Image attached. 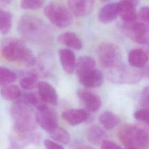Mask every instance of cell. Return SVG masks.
<instances>
[{"label":"cell","instance_id":"16","mask_svg":"<svg viewBox=\"0 0 149 149\" xmlns=\"http://www.w3.org/2000/svg\"><path fill=\"white\" fill-rule=\"evenodd\" d=\"M62 116L69 125L76 126L87 120L89 114L84 109H71L64 111Z\"/></svg>","mask_w":149,"mask_h":149},{"label":"cell","instance_id":"36","mask_svg":"<svg viewBox=\"0 0 149 149\" xmlns=\"http://www.w3.org/2000/svg\"><path fill=\"white\" fill-rule=\"evenodd\" d=\"M78 149H94L92 147H88V146H83L81 147H80Z\"/></svg>","mask_w":149,"mask_h":149},{"label":"cell","instance_id":"37","mask_svg":"<svg viewBox=\"0 0 149 149\" xmlns=\"http://www.w3.org/2000/svg\"><path fill=\"white\" fill-rule=\"evenodd\" d=\"M126 149H132V148H126Z\"/></svg>","mask_w":149,"mask_h":149},{"label":"cell","instance_id":"1","mask_svg":"<svg viewBox=\"0 0 149 149\" xmlns=\"http://www.w3.org/2000/svg\"><path fill=\"white\" fill-rule=\"evenodd\" d=\"M0 52L8 61L18 62L27 66L34 63L35 59L31 51L23 41L16 38H4L1 42Z\"/></svg>","mask_w":149,"mask_h":149},{"label":"cell","instance_id":"32","mask_svg":"<svg viewBox=\"0 0 149 149\" xmlns=\"http://www.w3.org/2000/svg\"><path fill=\"white\" fill-rule=\"evenodd\" d=\"M148 87L146 86L144 88L140 95V104L144 108H147L148 106Z\"/></svg>","mask_w":149,"mask_h":149},{"label":"cell","instance_id":"17","mask_svg":"<svg viewBox=\"0 0 149 149\" xmlns=\"http://www.w3.org/2000/svg\"><path fill=\"white\" fill-rule=\"evenodd\" d=\"M59 56L64 71L68 74L73 73L76 65V58L73 52L69 49L62 48L59 51Z\"/></svg>","mask_w":149,"mask_h":149},{"label":"cell","instance_id":"25","mask_svg":"<svg viewBox=\"0 0 149 149\" xmlns=\"http://www.w3.org/2000/svg\"><path fill=\"white\" fill-rule=\"evenodd\" d=\"M12 15L9 12L0 8V33L8 34L12 27Z\"/></svg>","mask_w":149,"mask_h":149},{"label":"cell","instance_id":"35","mask_svg":"<svg viewBox=\"0 0 149 149\" xmlns=\"http://www.w3.org/2000/svg\"><path fill=\"white\" fill-rule=\"evenodd\" d=\"M44 144L45 149H63L61 145L48 139L44 140Z\"/></svg>","mask_w":149,"mask_h":149},{"label":"cell","instance_id":"9","mask_svg":"<svg viewBox=\"0 0 149 149\" xmlns=\"http://www.w3.org/2000/svg\"><path fill=\"white\" fill-rule=\"evenodd\" d=\"M36 118L37 124L49 133L58 126V118L56 112L47 106L37 110L36 113Z\"/></svg>","mask_w":149,"mask_h":149},{"label":"cell","instance_id":"14","mask_svg":"<svg viewBox=\"0 0 149 149\" xmlns=\"http://www.w3.org/2000/svg\"><path fill=\"white\" fill-rule=\"evenodd\" d=\"M94 2L91 0H70L68 1L70 11L77 17L89 14L94 8Z\"/></svg>","mask_w":149,"mask_h":149},{"label":"cell","instance_id":"29","mask_svg":"<svg viewBox=\"0 0 149 149\" xmlns=\"http://www.w3.org/2000/svg\"><path fill=\"white\" fill-rule=\"evenodd\" d=\"M38 77L36 74L31 73L25 76L20 80L21 87L26 90H30L37 87Z\"/></svg>","mask_w":149,"mask_h":149},{"label":"cell","instance_id":"23","mask_svg":"<svg viewBox=\"0 0 149 149\" xmlns=\"http://www.w3.org/2000/svg\"><path fill=\"white\" fill-rule=\"evenodd\" d=\"M99 120L102 126L107 130L113 129L121 121L118 115L109 111H105L102 112L100 115Z\"/></svg>","mask_w":149,"mask_h":149},{"label":"cell","instance_id":"7","mask_svg":"<svg viewBox=\"0 0 149 149\" xmlns=\"http://www.w3.org/2000/svg\"><path fill=\"white\" fill-rule=\"evenodd\" d=\"M144 73L120 64L107 72L110 81L115 83H134L140 80Z\"/></svg>","mask_w":149,"mask_h":149},{"label":"cell","instance_id":"20","mask_svg":"<svg viewBox=\"0 0 149 149\" xmlns=\"http://www.w3.org/2000/svg\"><path fill=\"white\" fill-rule=\"evenodd\" d=\"M58 41L59 43L74 49L80 50L82 48V43L80 39L73 32L67 31L62 33L58 37Z\"/></svg>","mask_w":149,"mask_h":149},{"label":"cell","instance_id":"30","mask_svg":"<svg viewBox=\"0 0 149 149\" xmlns=\"http://www.w3.org/2000/svg\"><path fill=\"white\" fill-rule=\"evenodd\" d=\"M44 3V1L23 0L20 2V7L26 10H36L41 8Z\"/></svg>","mask_w":149,"mask_h":149},{"label":"cell","instance_id":"5","mask_svg":"<svg viewBox=\"0 0 149 149\" xmlns=\"http://www.w3.org/2000/svg\"><path fill=\"white\" fill-rule=\"evenodd\" d=\"M98 58L100 66L107 70L121 64L120 49L113 43L101 44L98 47Z\"/></svg>","mask_w":149,"mask_h":149},{"label":"cell","instance_id":"22","mask_svg":"<svg viewBox=\"0 0 149 149\" xmlns=\"http://www.w3.org/2000/svg\"><path fill=\"white\" fill-rule=\"evenodd\" d=\"M106 137L105 132L97 125H93L89 127L86 132V137L92 144H101L104 140H106Z\"/></svg>","mask_w":149,"mask_h":149},{"label":"cell","instance_id":"34","mask_svg":"<svg viewBox=\"0 0 149 149\" xmlns=\"http://www.w3.org/2000/svg\"><path fill=\"white\" fill-rule=\"evenodd\" d=\"M148 7L147 6H145L142 7L139 13V17L143 23L147 24L148 22Z\"/></svg>","mask_w":149,"mask_h":149},{"label":"cell","instance_id":"6","mask_svg":"<svg viewBox=\"0 0 149 149\" xmlns=\"http://www.w3.org/2000/svg\"><path fill=\"white\" fill-rule=\"evenodd\" d=\"M47 18L54 25L59 27L69 26L72 22V16L69 10L63 5L58 3H51L44 9Z\"/></svg>","mask_w":149,"mask_h":149},{"label":"cell","instance_id":"33","mask_svg":"<svg viewBox=\"0 0 149 149\" xmlns=\"http://www.w3.org/2000/svg\"><path fill=\"white\" fill-rule=\"evenodd\" d=\"M101 149H122L113 141L105 140L101 143Z\"/></svg>","mask_w":149,"mask_h":149},{"label":"cell","instance_id":"8","mask_svg":"<svg viewBox=\"0 0 149 149\" xmlns=\"http://www.w3.org/2000/svg\"><path fill=\"white\" fill-rule=\"evenodd\" d=\"M124 33L134 42L146 44L148 41V27L143 22L125 23L123 26Z\"/></svg>","mask_w":149,"mask_h":149},{"label":"cell","instance_id":"3","mask_svg":"<svg viewBox=\"0 0 149 149\" xmlns=\"http://www.w3.org/2000/svg\"><path fill=\"white\" fill-rule=\"evenodd\" d=\"M10 115L14 122L15 132H31L37 126L36 113L30 105L23 100L17 101L12 104Z\"/></svg>","mask_w":149,"mask_h":149},{"label":"cell","instance_id":"24","mask_svg":"<svg viewBox=\"0 0 149 149\" xmlns=\"http://www.w3.org/2000/svg\"><path fill=\"white\" fill-rule=\"evenodd\" d=\"M1 97L8 101H12L21 97L22 93L18 86L13 84H8L2 87L0 90Z\"/></svg>","mask_w":149,"mask_h":149},{"label":"cell","instance_id":"27","mask_svg":"<svg viewBox=\"0 0 149 149\" xmlns=\"http://www.w3.org/2000/svg\"><path fill=\"white\" fill-rule=\"evenodd\" d=\"M17 74L11 69L0 66V86H6L13 83L16 80Z\"/></svg>","mask_w":149,"mask_h":149},{"label":"cell","instance_id":"11","mask_svg":"<svg viewBox=\"0 0 149 149\" xmlns=\"http://www.w3.org/2000/svg\"><path fill=\"white\" fill-rule=\"evenodd\" d=\"M77 94L87 110L94 112L101 107V98L97 93L87 89H80Z\"/></svg>","mask_w":149,"mask_h":149},{"label":"cell","instance_id":"18","mask_svg":"<svg viewBox=\"0 0 149 149\" xmlns=\"http://www.w3.org/2000/svg\"><path fill=\"white\" fill-rule=\"evenodd\" d=\"M118 15V3L109 2L104 5L98 12V19L103 23L112 22Z\"/></svg>","mask_w":149,"mask_h":149},{"label":"cell","instance_id":"10","mask_svg":"<svg viewBox=\"0 0 149 149\" xmlns=\"http://www.w3.org/2000/svg\"><path fill=\"white\" fill-rule=\"evenodd\" d=\"M40 135L36 132H15V134L10 138L8 149H22L30 144H38L40 142Z\"/></svg>","mask_w":149,"mask_h":149},{"label":"cell","instance_id":"31","mask_svg":"<svg viewBox=\"0 0 149 149\" xmlns=\"http://www.w3.org/2000/svg\"><path fill=\"white\" fill-rule=\"evenodd\" d=\"M134 118L140 122H144L147 125L149 122V112L148 108H141L136 111L133 113Z\"/></svg>","mask_w":149,"mask_h":149},{"label":"cell","instance_id":"26","mask_svg":"<svg viewBox=\"0 0 149 149\" xmlns=\"http://www.w3.org/2000/svg\"><path fill=\"white\" fill-rule=\"evenodd\" d=\"M23 101L30 105L35 107L37 110H40L46 106V104L42 100L38 93H26L23 95Z\"/></svg>","mask_w":149,"mask_h":149},{"label":"cell","instance_id":"12","mask_svg":"<svg viewBox=\"0 0 149 149\" xmlns=\"http://www.w3.org/2000/svg\"><path fill=\"white\" fill-rule=\"evenodd\" d=\"M137 1H120L118 3V15L125 23L134 22L137 18L135 6Z\"/></svg>","mask_w":149,"mask_h":149},{"label":"cell","instance_id":"13","mask_svg":"<svg viewBox=\"0 0 149 149\" xmlns=\"http://www.w3.org/2000/svg\"><path fill=\"white\" fill-rule=\"evenodd\" d=\"M37 87L38 93L45 103L55 105L58 102V96L54 87L46 81H38Z\"/></svg>","mask_w":149,"mask_h":149},{"label":"cell","instance_id":"19","mask_svg":"<svg viewBox=\"0 0 149 149\" xmlns=\"http://www.w3.org/2000/svg\"><path fill=\"white\" fill-rule=\"evenodd\" d=\"M128 62L133 68H140L144 67L148 61V55L142 49H133L128 54Z\"/></svg>","mask_w":149,"mask_h":149},{"label":"cell","instance_id":"2","mask_svg":"<svg viewBox=\"0 0 149 149\" xmlns=\"http://www.w3.org/2000/svg\"><path fill=\"white\" fill-rule=\"evenodd\" d=\"M17 30L24 39L31 42L44 41L49 34L48 27L45 22L31 15H24L20 18Z\"/></svg>","mask_w":149,"mask_h":149},{"label":"cell","instance_id":"4","mask_svg":"<svg viewBox=\"0 0 149 149\" xmlns=\"http://www.w3.org/2000/svg\"><path fill=\"white\" fill-rule=\"evenodd\" d=\"M118 136L126 148L146 149L148 146V133L132 124H124L118 130Z\"/></svg>","mask_w":149,"mask_h":149},{"label":"cell","instance_id":"21","mask_svg":"<svg viewBox=\"0 0 149 149\" xmlns=\"http://www.w3.org/2000/svg\"><path fill=\"white\" fill-rule=\"evenodd\" d=\"M76 70L78 77L95 68V62L90 56H82L78 58L76 62Z\"/></svg>","mask_w":149,"mask_h":149},{"label":"cell","instance_id":"15","mask_svg":"<svg viewBox=\"0 0 149 149\" xmlns=\"http://www.w3.org/2000/svg\"><path fill=\"white\" fill-rule=\"evenodd\" d=\"M80 83L86 88H95L101 86L104 81L102 73L96 68L79 77Z\"/></svg>","mask_w":149,"mask_h":149},{"label":"cell","instance_id":"28","mask_svg":"<svg viewBox=\"0 0 149 149\" xmlns=\"http://www.w3.org/2000/svg\"><path fill=\"white\" fill-rule=\"evenodd\" d=\"M49 133L50 136L54 140L64 144H68L70 139L69 133L65 129L61 127L57 126Z\"/></svg>","mask_w":149,"mask_h":149}]
</instances>
